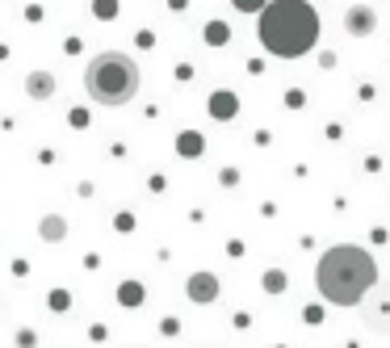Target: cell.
Listing matches in <instances>:
<instances>
[{
  "label": "cell",
  "mask_w": 390,
  "mask_h": 348,
  "mask_svg": "<svg viewBox=\"0 0 390 348\" xmlns=\"http://www.w3.org/2000/svg\"><path fill=\"white\" fill-rule=\"evenodd\" d=\"M256 38L277 59H303L319 43V13L310 0H264L256 17Z\"/></svg>",
  "instance_id": "6da1fadb"
},
{
  "label": "cell",
  "mask_w": 390,
  "mask_h": 348,
  "mask_svg": "<svg viewBox=\"0 0 390 348\" xmlns=\"http://www.w3.org/2000/svg\"><path fill=\"white\" fill-rule=\"evenodd\" d=\"M378 281V264L365 248H332L323 252V261L315 268V286L332 306H357L365 298V290Z\"/></svg>",
  "instance_id": "7a4b0ae2"
},
{
  "label": "cell",
  "mask_w": 390,
  "mask_h": 348,
  "mask_svg": "<svg viewBox=\"0 0 390 348\" xmlns=\"http://www.w3.org/2000/svg\"><path fill=\"white\" fill-rule=\"evenodd\" d=\"M85 88L97 105H126L139 92V63L126 50H101L85 67Z\"/></svg>",
  "instance_id": "3957f363"
},
{
  "label": "cell",
  "mask_w": 390,
  "mask_h": 348,
  "mask_svg": "<svg viewBox=\"0 0 390 348\" xmlns=\"http://www.w3.org/2000/svg\"><path fill=\"white\" fill-rule=\"evenodd\" d=\"M361 323L378 336H390V281H374L361 298Z\"/></svg>",
  "instance_id": "277c9868"
},
{
  "label": "cell",
  "mask_w": 390,
  "mask_h": 348,
  "mask_svg": "<svg viewBox=\"0 0 390 348\" xmlns=\"http://www.w3.org/2000/svg\"><path fill=\"white\" fill-rule=\"evenodd\" d=\"M345 30L352 38H369L378 30V13L369 4H352V9H345Z\"/></svg>",
  "instance_id": "5b68a950"
},
{
  "label": "cell",
  "mask_w": 390,
  "mask_h": 348,
  "mask_svg": "<svg viewBox=\"0 0 390 348\" xmlns=\"http://www.w3.org/2000/svg\"><path fill=\"white\" fill-rule=\"evenodd\" d=\"M189 298H193V303H215L218 298L215 273H193V277H189Z\"/></svg>",
  "instance_id": "8992f818"
},
{
  "label": "cell",
  "mask_w": 390,
  "mask_h": 348,
  "mask_svg": "<svg viewBox=\"0 0 390 348\" xmlns=\"http://www.w3.org/2000/svg\"><path fill=\"white\" fill-rule=\"evenodd\" d=\"M55 88H59V80H55L50 72H30V76H26V92H30L34 101H50Z\"/></svg>",
  "instance_id": "52a82bcc"
},
{
  "label": "cell",
  "mask_w": 390,
  "mask_h": 348,
  "mask_svg": "<svg viewBox=\"0 0 390 348\" xmlns=\"http://www.w3.org/2000/svg\"><path fill=\"white\" fill-rule=\"evenodd\" d=\"M210 114H215L218 122H227V118L235 114V97H231V92H215V97H210Z\"/></svg>",
  "instance_id": "ba28073f"
},
{
  "label": "cell",
  "mask_w": 390,
  "mask_h": 348,
  "mask_svg": "<svg viewBox=\"0 0 390 348\" xmlns=\"http://www.w3.org/2000/svg\"><path fill=\"white\" fill-rule=\"evenodd\" d=\"M38 231H43V239H50V244H59V239L67 235V222H63L59 214H50V218H43V227H38Z\"/></svg>",
  "instance_id": "9c48e42d"
},
{
  "label": "cell",
  "mask_w": 390,
  "mask_h": 348,
  "mask_svg": "<svg viewBox=\"0 0 390 348\" xmlns=\"http://www.w3.org/2000/svg\"><path fill=\"white\" fill-rule=\"evenodd\" d=\"M92 17L97 21H114L118 17V0H92Z\"/></svg>",
  "instance_id": "30bf717a"
},
{
  "label": "cell",
  "mask_w": 390,
  "mask_h": 348,
  "mask_svg": "<svg viewBox=\"0 0 390 348\" xmlns=\"http://www.w3.org/2000/svg\"><path fill=\"white\" fill-rule=\"evenodd\" d=\"M227 38H231V30H227L222 21H210V26H206V43L210 46H222Z\"/></svg>",
  "instance_id": "8fae6325"
},
{
  "label": "cell",
  "mask_w": 390,
  "mask_h": 348,
  "mask_svg": "<svg viewBox=\"0 0 390 348\" xmlns=\"http://www.w3.org/2000/svg\"><path fill=\"white\" fill-rule=\"evenodd\" d=\"M264 290H273V294H281V290H286V273H281V268H273V273H264Z\"/></svg>",
  "instance_id": "7c38bea8"
},
{
  "label": "cell",
  "mask_w": 390,
  "mask_h": 348,
  "mask_svg": "<svg viewBox=\"0 0 390 348\" xmlns=\"http://www.w3.org/2000/svg\"><path fill=\"white\" fill-rule=\"evenodd\" d=\"M180 151H185V156H197V151H202V138H197L193 131L180 134Z\"/></svg>",
  "instance_id": "4fadbf2b"
},
{
  "label": "cell",
  "mask_w": 390,
  "mask_h": 348,
  "mask_svg": "<svg viewBox=\"0 0 390 348\" xmlns=\"http://www.w3.org/2000/svg\"><path fill=\"white\" fill-rule=\"evenodd\" d=\"M231 4H235L239 13H260V4H264V0H231Z\"/></svg>",
  "instance_id": "5bb4252c"
},
{
  "label": "cell",
  "mask_w": 390,
  "mask_h": 348,
  "mask_svg": "<svg viewBox=\"0 0 390 348\" xmlns=\"http://www.w3.org/2000/svg\"><path fill=\"white\" fill-rule=\"evenodd\" d=\"M168 9H173V13H180V9H185V0H168Z\"/></svg>",
  "instance_id": "9a60e30c"
}]
</instances>
